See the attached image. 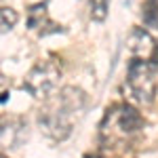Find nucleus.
<instances>
[{"mask_svg":"<svg viewBox=\"0 0 158 158\" xmlns=\"http://www.w3.org/2000/svg\"><path fill=\"white\" fill-rule=\"evenodd\" d=\"M59 78H61V65L55 59L38 61L25 76L23 89L27 93H32L36 99H47L55 91V86L59 85Z\"/></svg>","mask_w":158,"mask_h":158,"instance_id":"4","label":"nucleus"},{"mask_svg":"<svg viewBox=\"0 0 158 158\" xmlns=\"http://www.w3.org/2000/svg\"><path fill=\"white\" fill-rule=\"evenodd\" d=\"M86 110L85 91L76 86H63L57 95L47 99V103L38 112L40 131L53 141L68 139L74 131V124L82 118Z\"/></svg>","mask_w":158,"mask_h":158,"instance_id":"1","label":"nucleus"},{"mask_svg":"<svg viewBox=\"0 0 158 158\" xmlns=\"http://www.w3.org/2000/svg\"><path fill=\"white\" fill-rule=\"evenodd\" d=\"M0 17H2V32H4V34H6L9 30H13L15 23H17V19H19L17 11H13V9H9V6H2Z\"/></svg>","mask_w":158,"mask_h":158,"instance_id":"9","label":"nucleus"},{"mask_svg":"<svg viewBox=\"0 0 158 158\" xmlns=\"http://www.w3.org/2000/svg\"><path fill=\"white\" fill-rule=\"evenodd\" d=\"M47 25H55L49 21V17H47V2H36V4H32L30 6V11H27V27L30 30H38L42 36H44V27Z\"/></svg>","mask_w":158,"mask_h":158,"instance_id":"7","label":"nucleus"},{"mask_svg":"<svg viewBox=\"0 0 158 158\" xmlns=\"http://www.w3.org/2000/svg\"><path fill=\"white\" fill-rule=\"evenodd\" d=\"M143 127V118L139 112L129 103L112 106L106 112V118L101 122V137H131Z\"/></svg>","mask_w":158,"mask_h":158,"instance_id":"3","label":"nucleus"},{"mask_svg":"<svg viewBox=\"0 0 158 158\" xmlns=\"http://www.w3.org/2000/svg\"><path fill=\"white\" fill-rule=\"evenodd\" d=\"M127 47H129V51H131L133 57L148 59V61H152V63L158 65V44L143 27H135L133 32H131Z\"/></svg>","mask_w":158,"mask_h":158,"instance_id":"5","label":"nucleus"},{"mask_svg":"<svg viewBox=\"0 0 158 158\" xmlns=\"http://www.w3.org/2000/svg\"><path fill=\"white\" fill-rule=\"evenodd\" d=\"M108 15V0H91V17L95 21H103Z\"/></svg>","mask_w":158,"mask_h":158,"instance_id":"10","label":"nucleus"},{"mask_svg":"<svg viewBox=\"0 0 158 158\" xmlns=\"http://www.w3.org/2000/svg\"><path fill=\"white\" fill-rule=\"evenodd\" d=\"M143 21L148 25H158V0L143 2Z\"/></svg>","mask_w":158,"mask_h":158,"instance_id":"8","label":"nucleus"},{"mask_svg":"<svg viewBox=\"0 0 158 158\" xmlns=\"http://www.w3.org/2000/svg\"><path fill=\"white\" fill-rule=\"evenodd\" d=\"M27 139V124L21 118L2 120V146L4 148H19Z\"/></svg>","mask_w":158,"mask_h":158,"instance_id":"6","label":"nucleus"},{"mask_svg":"<svg viewBox=\"0 0 158 158\" xmlns=\"http://www.w3.org/2000/svg\"><path fill=\"white\" fill-rule=\"evenodd\" d=\"M156 86H158V65L148 59L133 57L129 63V72L124 80V91L129 99L135 103L150 106L156 97Z\"/></svg>","mask_w":158,"mask_h":158,"instance_id":"2","label":"nucleus"}]
</instances>
